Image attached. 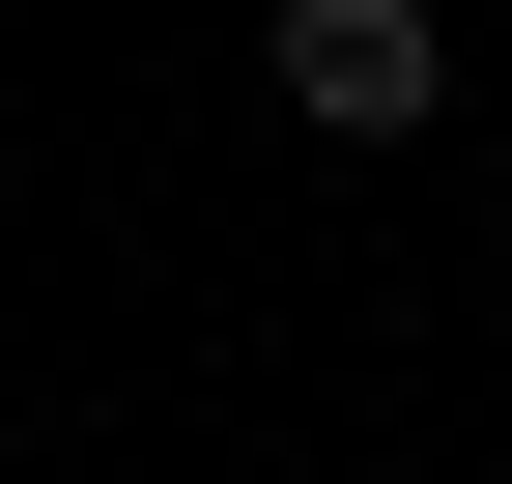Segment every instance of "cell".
Returning <instances> with one entry per match:
<instances>
[{"mask_svg":"<svg viewBox=\"0 0 512 484\" xmlns=\"http://www.w3.org/2000/svg\"><path fill=\"white\" fill-rule=\"evenodd\" d=\"M256 86H285L313 143H427V114H456V29H427V0H285Z\"/></svg>","mask_w":512,"mask_h":484,"instance_id":"obj_1","label":"cell"}]
</instances>
